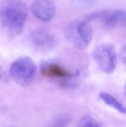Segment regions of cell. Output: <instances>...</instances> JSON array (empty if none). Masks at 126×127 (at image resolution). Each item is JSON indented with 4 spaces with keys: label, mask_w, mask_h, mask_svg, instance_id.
<instances>
[{
    "label": "cell",
    "mask_w": 126,
    "mask_h": 127,
    "mask_svg": "<svg viewBox=\"0 0 126 127\" xmlns=\"http://www.w3.org/2000/svg\"><path fill=\"white\" fill-rule=\"evenodd\" d=\"M28 17V8L22 0H5L0 7V19L8 31L19 34Z\"/></svg>",
    "instance_id": "obj_1"
},
{
    "label": "cell",
    "mask_w": 126,
    "mask_h": 127,
    "mask_svg": "<svg viewBox=\"0 0 126 127\" xmlns=\"http://www.w3.org/2000/svg\"><path fill=\"white\" fill-rule=\"evenodd\" d=\"M66 37L70 43L79 49H85L93 39V27L86 20L74 21L67 26Z\"/></svg>",
    "instance_id": "obj_2"
},
{
    "label": "cell",
    "mask_w": 126,
    "mask_h": 127,
    "mask_svg": "<svg viewBox=\"0 0 126 127\" xmlns=\"http://www.w3.org/2000/svg\"><path fill=\"white\" fill-rule=\"evenodd\" d=\"M36 74V66L34 61L28 56L16 59L10 67L11 78L20 86H28L31 83Z\"/></svg>",
    "instance_id": "obj_3"
},
{
    "label": "cell",
    "mask_w": 126,
    "mask_h": 127,
    "mask_svg": "<svg viewBox=\"0 0 126 127\" xmlns=\"http://www.w3.org/2000/svg\"><path fill=\"white\" fill-rule=\"evenodd\" d=\"M93 57L99 67L105 74H111L117 67V53L111 43H102L93 51Z\"/></svg>",
    "instance_id": "obj_4"
},
{
    "label": "cell",
    "mask_w": 126,
    "mask_h": 127,
    "mask_svg": "<svg viewBox=\"0 0 126 127\" xmlns=\"http://www.w3.org/2000/svg\"><path fill=\"white\" fill-rule=\"evenodd\" d=\"M86 20L88 22L92 20L100 21L104 27L112 29L118 26H125V13L124 10L94 12V13L88 16Z\"/></svg>",
    "instance_id": "obj_5"
},
{
    "label": "cell",
    "mask_w": 126,
    "mask_h": 127,
    "mask_svg": "<svg viewBox=\"0 0 126 127\" xmlns=\"http://www.w3.org/2000/svg\"><path fill=\"white\" fill-rule=\"evenodd\" d=\"M31 11L38 20L48 23L55 16V3L53 0H35L31 5Z\"/></svg>",
    "instance_id": "obj_6"
},
{
    "label": "cell",
    "mask_w": 126,
    "mask_h": 127,
    "mask_svg": "<svg viewBox=\"0 0 126 127\" xmlns=\"http://www.w3.org/2000/svg\"><path fill=\"white\" fill-rule=\"evenodd\" d=\"M41 72L42 75L47 78L59 79L60 80H64V82L72 80L75 77V74L55 62H43L41 66Z\"/></svg>",
    "instance_id": "obj_7"
},
{
    "label": "cell",
    "mask_w": 126,
    "mask_h": 127,
    "mask_svg": "<svg viewBox=\"0 0 126 127\" xmlns=\"http://www.w3.org/2000/svg\"><path fill=\"white\" fill-rule=\"evenodd\" d=\"M31 41L33 45L41 51L49 50L55 44V39L54 35L48 30L43 28L36 29L32 32Z\"/></svg>",
    "instance_id": "obj_8"
},
{
    "label": "cell",
    "mask_w": 126,
    "mask_h": 127,
    "mask_svg": "<svg viewBox=\"0 0 126 127\" xmlns=\"http://www.w3.org/2000/svg\"><path fill=\"white\" fill-rule=\"evenodd\" d=\"M99 98L102 101H104L106 105H108L109 106L114 108L116 111H118V112L122 114H125L126 110L125 107L123 104L118 100L117 98H115L114 96H112L111 94H108L105 92H101L99 94Z\"/></svg>",
    "instance_id": "obj_9"
},
{
    "label": "cell",
    "mask_w": 126,
    "mask_h": 127,
    "mask_svg": "<svg viewBox=\"0 0 126 127\" xmlns=\"http://www.w3.org/2000/svg\"><path fill=\"white\" fill-rule=\"evenodd\" d=\"M71 122V118L68 115H60L54 119L48 127H66Z\"/></svg>",
    "instance_id": "obj_10"
},
{
    "label": "cell",
    "mask_w": 126,
    "mask_h": 127,
    "mask_svg": "<svg viewBox=\"0 0 126 127\" xmlns=\"http://www.w3.org/2000/svg\"><path fill=\"white\" fill-rule=\"evenodd\" d=\"M79 127H100L97 123H95L91 118H85L82 121H81Z\"/></svg>",
    "instance_id": "obj_11"
},
{
    "label": "cell",
    "mask_w": 126,
    "mask_h": 127,
    "mask_svg": "<svg viewBox=\"0 0 126 127\" xmlns=\"http://www.w3.org/2000/svg\"><path fill=\"white\" fill-rule=\"evenodd\" d=\"M75 3H77L78 4L83 5V6H89V5H92L93 3H94L97 0H74Z\"/></svg>",
    "instance_id": "obj_12"
},
{
    "label": "cell",
    "mask_w": 126,
    "mask_h": 127,
    "mask_svg": "<svg viewBox=\"0 0 126 127\" xmlns=\"http://www.w3.org/2000/svg\"><path fill=\"white\" fill-rule=\"evenodd\" d=\"M119 59L121 60V62H123L124 64L125 63V60H126V49H125V46H123L122 49L120 50Z\"/></svg>",
    "instance_id": "obj_13"
},
{
    "label": "cell",
    "mask_w": 126,
    "mask_h": 127,
    "mask_svg": "<svg viewBox=\"0 0 126 127\" xmlns=\"http://www.w3.org/2000/svg\"><path fill=\"white\" fill-rule=\"evenodd\" d=\"M2 77H3V70H2V67H0V80H2Z\"/></svg>",
    "instance_id": "obj_14"
},
{
    "label": "cell",
    "mask_w": 126,
    "mask_h": 127,
    "mask_svg": "<svg viewBox=\"0 0 126 127\" xmlns=\"http://www.w3.org/2000/svg\"><path fill=\"white\" fill-rule=\"evenodd\" d=\"M13 127H15V126H13Z\"/></svg>",
    "instance_id": "obj_15"
}]
</instances>
